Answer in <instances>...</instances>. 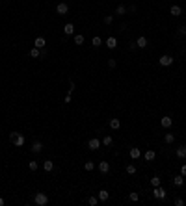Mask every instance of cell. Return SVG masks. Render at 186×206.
Returning a JSON list of instances; mask_svg holds the SVG:
<instances>
[{"label": "cell", "instance_id": "cell-1", "mask_svg": "<svg viewBox=\"0 0 186 206\" xmlns=\"http://www.w3.org/2000/svg\"><path fill=\"white\" fill-rule=\"evenodd\" d=\"M9 139H11V143L15 145V147H22L24 145V135L19 134V132H11L9 134Z\"/></svg>", "mask_w": 186, "mask_h": 206}, {"label": "cell", "instance_id": "cell-2", "mask_svg": "<svg viewBox=\"0 0 186 206\" xmlns=\"http://www.w3.org/2000/svg\"><path fill=\"white\" fill-rule=\"evenodd\" d=\"M34 203H36L37 206H45L48 203V197L45 193H36V197H34Z\"/></svg>", "mask_w": 186, "mask_h": 206}, {"label": "cell", "instance_id": "cell-3", "mask_svg": "<svg viewBox=\"0 0 186 206\" xmlns=\"http://www.w3.org/2000/svg\"><path fill=\"white\" fill-rule=\"evenodd\" d=\"M153 195H154V197H157L158 200H162V199H166L168 191H166L164 188H160V186H157V188H153Z\"/></svg>", "mask_w": 186, "mask_h": 206}, {"label": "cell", "instance_id": "cell-4", "mask_svg": "<svg viewBox=\"0 0 186 206\" xmlns=\"http://www.w3.org/2000/svg\"><path fill=\"white\" fill-rule=\"evenodd\" d=\"M158 63L162 65V67H169V65L173 63V58H171V56H168V54H164V56H160Z\"/></svg>", "mask_w": 186, "mask_h": 206}, {"label": "cell", "instance_id": "cell-5", "mask_svg": "<svg viewBox=\"0 0 186 206\" xmlns=\"http://www.w3.org/2000/svg\"><path fill=\"white\" fill-rule=\"evenodd\" d=\"M56 11H58V15H65V13L69 11V6L65 2H60L58 6H56Z\"/></svg>", "mask_w": 186, "mask_h": 206}, {"label": "cell", "instance_id": "cell-6", "mask_svg": "<svg viewBox=\"0 0 186 206\" xmlns=\"http://www.w3.org/2000/svg\"><path fill=\"white\" fill-rule=\"evenodd\" d=\"M88 147L91 149V150H97V149L100 147V141H99L97 138H91V139H89V141H88Z\"/></svg>", "mask_w": 186, "mask_h": 206}, {"label": "cell", "instance_id": "cell-7", "mask_svg": "<svg viewBox=\"0 0 186 206\" xmlns=\"http://www.w3.org/2000/svg\"><path fill=\"white\" fill-rule=\"evenodd\" d=\"M160 124H162L164 128H169V126H171V124H173V119L166 115V117H162V119H160Z\"/></svg>", "mask_w": 186, "mask_h": 206}, {"label": "cell", "instance_id": "cell-8", "mask_svg": "<svg viewBox=\"0 0 186 206\" xmlns=\"http://www.w3.org/2000/svg\"><path fill=\"white\" fill-rule=\"evenodd\" d=\"M106 47H108L110 50H114L115 47H117V39H115V37H108V39H106Z\"/></svg>", "mask_w": 186, "mask_h": 206}, {"label": "cell", "instance_id": "cell-9", "mask_svg": "<svg viewBox=\"0 0 186 206\" xmlns=\"http://www.w3.org/2000/svg\"><path fill=\"white\" fill-rule=\"evenodd\" d=\"M99 171H100L102 175H106L108 171H110V163H108V162H100V163H99Z\"/></svg>", "mask_w": 186, "mask_h": 206}, {"label": "cell", "instance_id": "cell-10", "mask_svg": "<svg viewBox=\"0 0 186 206\" xmlns=\"http://www.w3.org/2000/svg\"><path fill=\"white\" fill-rule=\"evenodd\" d=\"M43 150V143L41 141H34L32 143V152H41Z\"/></svg>", "mask_w": 186, "mask_h": 206}, {"label": "cell", "instance_id": "cell-11", "mask_svg": "<svg viewBox=\"0 0 186 206\" xmlns=\"http://www.w3.org/2000/svg\"><path fill=\"white\" fill-rule=\"evenodd\" d=\"M173 184L177 186V188H180V186L184 184V177H182V175H177V177H173Z\"/></svg>", "mask_w": 186, "mask_h": 206}, {"label": "cell", "instance_id": "cell-12", "mask_svg": "<svg viewBox=\"0 0 186 206\" xmlns=\"http://www.w3.org/2000/svg\"><path fill=\"white\" fill-rule=\"evenodd\" d=\"M63 32H65V36H73V34H74V26H73L71 22L65 24V26H63Z\"/></svg>", "mask_w": 186, "mask_h": 206}, {"label": "cell", "instance_id": "cell-13", "mask_svg": "<svg viewBox=\"0 0 186 206\" xmlns=\"http://www.w3.org/2000/svg\"><path fill=\"white\" fill-rule=\"evenodd\" d=\"M154 158H157V152H154L153 149H149L147 152H145V160H147V162H153Z\"/></svg>", "mask_w": 186, "mask_h": 206}, {"label": "cell", "instance_id": "cell-14", "mask_svg": "<svg viewBox=\"0 0 186 206\" xmlns=\"http://www.w3.org/2000/svg\"><path fill=\"white\" fill-rule=\"evenodd\" d=\"M110 128H112V130H117L119 126H121V121H119V119H110Z\"/></svg>", "mask_w": 186, "mask_h": 206}, {"label": "cell", "instance_id": "cell-15", "mask_svg": "<svg viewBox=\"0 0 186 206\" xmlns=\"http://www.w3.org/2000/svg\"><path fill=\"white\" fill-rule=\"evenodd\" d=\"M130 158L132 160H140V156H142V152H140V149H130Z\"/></svg>", "mask_w": 186, "mask_h": 206}, {"label": "cell", "instance_id": "cell-16", "mask_svg": "<svg viewBox=\"0 0 186 206\" xmlns=\"http://www.w3.org/2000/svg\"><path fill=\"white\" fill-rule=\"evenodd\" d=\"M45 45H47V41H45L43 37H37L36 41H34V47H37V48H45Z\"/></svg>", "mask_w": 186, "mask_h": 206}, {"label": "cell", "instance_id": "cell-17", "mask_svg": "<svg viewBox=\"0 0 186 206\" xmlns=\"http://www.w3.org/2000/svg\"><path fill=\"white\" fill-rule=\"evenodd\" d=\"M43 169L47 171V173H50V171L54 169V163L50 162V160H45V162H43Z\"/></svg>", "mask_w": 186, "mask_h": 206}, {"label": "cell", "instance_id": "cell-18", "mask_svg": "<svg viewBox=\"0 0 186 206\" xmlns=\"http://www.w3.org/2000/svg\"><path fill=\"white\" fill-rule=\"evenodd\" d=\"M136 45H138V48H145L147 47V37H138V41H136Z\"/></svg>", "mask_w": 186, "mask_h": 206}, {"label": "cell", "instance_id": "cell-19", "mask_svg": "<svg viewBox=\"0 0 186 206\" xmlns=\"http://www.w3.org/2000/svg\"><path fill=\"white\" fill-rule=\"evenodd\" d=\"M97 197H99V200H100V203H104V200H108V191H106V189H100Z\"/></svg>", "mask_w": 186, "mask_h": 206}, {"label": "cell", "instance_id": "cell-20", "mask_svg": "<svg viewBox=\"0 0 186 206\" xmlns=\"http://www.w3.org/2000/svg\"><path fill=\"white\" fill-rule=\"evenodd\" d=\"M169 13H171L173 17H179V15L182 13V9H180L179 6H171V9H169Z\"/></svg>", "mask_w": 186, "mask_h": 206}, {"label": "cell", "instance_id": "cell-21", "mask_svg": "<svg viewBox=\"0 0 186 206\" xmlns=\"http://www.w3.org/2000/svg\"><path fill=\"white\" fill-rule=\"evenodd\" d=\"M177 158H186V147L184 145H180L177 149Z\"/></svg>", "mask_w": 186, "mask_h": 206}, {"label": "cell", "instance_id": "cell-22", "mask_svg": "<svg viewBox=\"0 0 186 206\" xmlns=\"http://www.w3.org/2000/svg\"><path fill=\"white\" fill-rule=\"evenodd\" d=\"M30 56H32V58H39V56H41V48L34 47L32 50H30Z\"/></svg>", "mask_w": 186, "mask_h": 206}, {"label": "cell", "instance_id": "cell-23", "mask_svg": "<svg viewBox=\"0 0 186 206\" xmlns=\"http://www.w3.org/2000/svg\"><path fill=\"white\" fill-rule=\"evenodd\" d=\"M164 141L168 143V145H171V143L175 141V135H173V134H166V135H164Z\"/></svg>", "mask_w": 186, "mask_h": 206}, {"label": "cell", "instance_id": "cell-24", "mask_svg": "<svg viewBox=\"0 0 186 206\" xmlns=\"http://www.w3.org/2000/svg\"><path fill=\"white\" fill-rule=\"evenodd\" d=\"M127 173H128V175H134V173H136V165H134V163H128V165H127Z\"/></svg>", "mask_w": 186, "mask_h": 206}, {"label": "cell", "instance_id": "cell-25", "mask_svg": "<svg viewBox=\"0 0 186 206\" xmlns=\"http://www.w3.org/2000/svg\"><path fill=\"white\" fill-rule=\"evenodd\" d=\"M102 143L106 145V147H110V145L114 143V139H112V135H106V138H102Z\"/></svg>", "mask_w": 186, "mask_h": 206}, {"label": "cell", "instance_id": "cell-26", "mask_svg": "<svg viewBox=\"0 0 186 206\" xmlns=\"http://www.w3.org/2000/svg\"><path fill=\"white\" fill-rule=\"evenodd\" d=\"M28 167H30V171H37V167H39V163L36 162V160H32V162L28 163Z\"/></svg>", "mask_w": 186, "mask_h": 206}, {"label": "cell", "instance_id": "cell-27", "mask_svg": "<svg viewBox=\"0 0 186 206\" xmlns=\"http://www.w3.org/2000/svg\"><path fill=\"white\" fill-rule=\"evenodd\" d=\"M91 43H93V47H100V45H102V39H100L99 36H95V37H93V41H91Z\"/></svg>", "mask_w": 186, "mask_h": 206}, {"label": "cell", "instance_id": "cell-28", "mask_svg": "<svg viewBox=\"0 0 186 206\" xmlns=\"http://www.w3.org/2000/svg\"><path fill=\"white\" fill-rule=\"evenodd\" d=\"M151 186H153V188L160 186V177H153V178H151Z\"/></svg>", "mask_w": 186, "mask_h": 206}, {"label": "cell", "instance_id": "cell-29", "mask_svg": "<svg viewBox=\"0 0 186 206\" xmlns=\"http://www.w3.org/2000/svg\"><path fill=\"white\" fill-rule=\"evenodd\" d=\"M74 43H77V45H82V43H84V36H82V34L74 36Z\"/></svg>", "mask_w": 186, "mask_h": 206}, {"label": "cell", "instance_id": "cell-30", "mask_svg": "<svg viewBox=\"0 0 186 206\" xmlns=\"http://www.w3.org/2000/svg\"><path fill=\"white\" fill-rule=\"evenodd\" d=\"M115 13H117V15H125V13H127V8H125V6H117Z\"/></svg>", "mask_w": 186, "mask_h": 206}, {"label": "cell", "instance_id": "cell-31", "mask_svg": "<svg viewBox=\"0 0 186 206\" xmlns=\"http://www.w3.org/2000/svg\"><path fill=\"white\" fill-rule=\"evenodd\" d=\"M88 203L91 204V206H97V204H99V197H89V199H88Z\"/></svg>", "mask_w": 186, "mask_h": 206}, {"label": "cell", "instance_id": "cell-32", "mask_svg": "<svg viewBox=\"0 0 186 206\" xmlns=\"http://www.w3.org/2000/svg\"><path fill=\"white\" fill-rule=\"evenodd\" d=\"M93 167H95L93 162H86V163H84V169H86V171H93Z\"/></svg>", "mask_w": 186, "mask_h": 206}, {"label": "cell", "instance_id": "cell-33", "mask_svg": "<svg viewBox=\"0 0 186 206\" xmlns=\"http://www.w3.org/2000/svg\"><path fill=\"white\" fill-rule=\"evenodd\" d=\"M128 199L132 200V203H138V199H140V195L138 193H128Z\"/></svg>", "mask_w": 186, "mask_h": 206}, {"label": "cell", "instance_id": "cell-34", "mask_svg": "<svg viewBox=\"0 0 186 206\" xmlns=\"http://www.w3.org/2000/svg\"><path fill=\"white\" fill-rule=\"evenodd\" d=\"M112 21H114L112 15H106V17H104V24H112Z\"/></svg>", "mask_w": 186, "mask_h": 206}, {"label": "cell", "instance_id": "cell-35", "mask_svg": "<svg viewBox=\"0 0 186 206\" xmlns=\"http://www.w3.org/2000/svg\"><path fill=\"white\" fill-rule=\"evenodd\" d=\"M175 204H177V206H184V200L180 197H177V199H175Z\"/></svg>", "mask_w": 186, "mask_h": 206}, {"label": "cell", "instance_id": "cell-36", "mask_svg": "<svg viewBox=\"0 0 186 206\" xmlns=\"http://www.w3.org/2000/svg\"><path fill=\"white\" fill-rule=\"evenodd\" d=\"M63 102H65V104H69V102H71V93H67V95H65V98H63Z\"/></svg>", "mask_w": 186, "mask_h": 206}, {"label": "cell", "instance_id": "cell-37", "mask_svg": "<svg viewBox=\"0 0 186 206\" xmlns=\"http://www.w3.org/2000/svg\"><path fill=\"white\" fill-rule=\"evenodd\" d=\"M180 175L186 177V163H182V167H180Z\"/></svg>", "mask_w": 186, "mask_h": 206}, {"label": "cell", "instance_id": "cell-38", "mask_svg": "<svg viewBox=\"0 0 186 206\" xmlns=\"http://www.w3.org/2000/svg\"><path fill=\"white\" fill-rule=\"evenodd\" d=\"M108 67H112V69L115 67V59H108Z\"/></svg>", "mask_w": 186, "mask_h": 206}, {"label": "cell", "instance_id": "cell-39", "mask_svg": "<svg viewBox=\"0 0 186 206\" xmlns=\"http://www.w3.org/2000/svg\"><path fill=\"white\" fill-rule=\"evenodd\" d=\"M179 34H182V36H186V26H180V28H179Z\"/></svg>", "mask_w": 186, "mask_h": 206}, {"label": "cell", "instance_id": "cell-40", "mask_svg": "<svg viewBox=\"0 0 186 206\" xmlns=\"http://www.w3.org/2000/svg\"><path fill=\"white\" fill-rule=\"evenodd\" d=\"M0 206H4V199L2 197H0Z\"/></svg>", "mask_w": 186, "mask_h": 206}]
</instances>
